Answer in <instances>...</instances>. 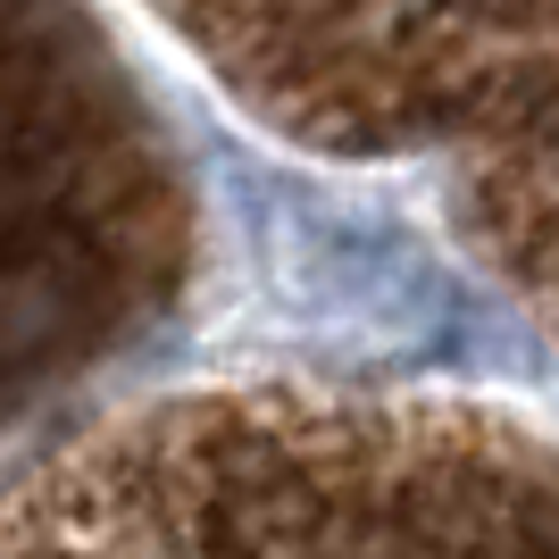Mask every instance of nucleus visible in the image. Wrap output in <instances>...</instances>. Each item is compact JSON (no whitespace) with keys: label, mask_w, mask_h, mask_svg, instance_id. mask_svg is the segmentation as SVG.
I'll return each mask as SVG.
<instances>
[{"label":"nucleus","mask_w":559,"mask_h":559,"mask_svg":"<svg viewBox=\"0 0 559 559\" xmlns=\"http://www.w3.org/2000/svg\"><path fill=\"white\" fill-rule=\"evenodd\" d=\"M192 259V192L84 0H0V418L134 350Z\"/></svg>","instance_id":"1"}]
</instances>
